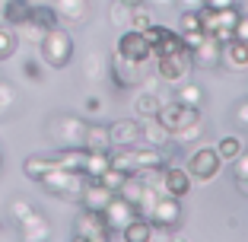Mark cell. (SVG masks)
I'll list each match as a JSON object with an SVG mask.
<instances>
[{
  "mask_svg": "<svg viewBox=\"0 0 248 242\" xmlns=\"http://www.w3.org/2000/svg\"><path fill=\"white\" fill-rule=\"evenodd\" d=\"M16 51H19V35H16V29L7 26V22H0V64L10 61Z\"/></svg>",
  "mask_w": 248,
  "mask_h": 242,
  "instance_id": "cell-26",
  "label": "cell"
},
{
  "mask_svg": "<svg viewBox=\"0 0 248 242\" xmlns=\"http://www.w3.org/2000/svg\"><path fill=\"white\" fill-rule=\"evenodd\" d=\"M232 38H239V42H248V16H242V19L235 22V29H232Z\"/></svg>",
  "mask_w": 248,
  "mask_h": 242,
  "instance_id": "cell-39",
  "label": "cell"
},
{
  "mask_svg": "<svg viewBox=\"0 0 248 242\" xmlns=\"http://www.w3.org/2000/svg\"><path fill=\"white\" fill-rule=\"evenodd\" d=\"M137 207L131 204V201H124L121 194H115V198L108 201V204L102 207V217H105V226L111 229V239H121V229L127 226V223L137 217Z\"/></svg>",
  "mask_w": 248,
  "mask_h": 242,
  "instance_id": "cell-9",
  "label": "cell"
},
{
  "mask_svg": "<svg viewBox=\"0 0 248 242\" xmlns=\"http://www.w3.org/2000/svg\"><path fill=\"white\" fill-rule=\"evenodd\" d=\"M108 19H111V26L131 29V3H124V0H115V3L108 7Z\"/></svg>",
  "mask_w": 248,
  "mask_h": 242,
  "instance_id": "cell-30",
  "label": "cell"
},
{
  "mask_svg": "<svg viewBox=\"0 0 248 242\" xmlns=\"http://www.w3.org/2000/svg\"><path fill=\"white\" fill-rule=\"evenodd\" d=\"M146 3H156V7H169V3H175V0H146Z\"/></svg>",
  "mask_w": 248,
  "mask_h": 242,
  "instance_id": "cell-44",
  "label": "cell"
},
{
  "mask_svg": "<svg viewBox=\"0 0 248 242\" xmlns=\"http://www.w3.org/2000/svg\"><path fill=\"white\" fill-rule=\"evenodd\" d=\"M83 147H86V150H111V140H108V125H95V121H86Z\"/></svg>",
  "mask_w": 248,
  "mask_h": 242,
  "instance_id": "cell-24",
  "label": "cell"
},
{
  "mask_svg": "<svg viewBox=\"0 0 248 242\" xmlns=\"http://www.w3.org/2000/svg\"><path fill=\"white\" fill-rule=\"evenodd\" d=\"M219 64H226L229 70H245L248 67V42H239V38H232V42L223 45V61Z\"/></svg>",
  "mask_w": 248,
  "mask_h": 242,
  "instance_id": "cell-22",
  "label": "cell"
},
{
  "mask_svg": "<svg viewBox=\"0 0 248 242\" xmlns=\"http://www.w3.org/2000/svg\"><path fill=\"white\" fill-rule=\"evenodd\" d=\"M201 29V10H182L178 16V35L182 32H197Z\"/></svg>",
  "mask_w": 248,
  "mask_h": 242,
  "instance_id": "cell-35",
  "label": "cell"
},
{
  "mask_svg": "<svg viewBox=\"0 0 248 242\" xmlns=\"http://www.w3.org/2000/svg\"><path fill=\"white\" fill-rule=\"evenodd\" d=\"M70 236H73L77 242H105V239H111V229L105 226L102 210H89V207H80V213L73 217Z\"/></svg>",
  "mask_w": 248,
  "mask_h": 242,
  "instance_id": "cell-4",
  "label": "cell"
},
{
  "mask_svg": "<svg viewBox=\"0 0 248 242\" xmlns=\"http://www.w3.org/2000/svg\"><path fill=\"white\" fill-rule=\"evenodd\" d=\"M124 178H127V172H121V169L108 166L105 172H99V176H95V182H102L108 191H118V188H121V182H124Z\"/></svg>",
  "mask_w": 248,
  "mask_h": 242,
  "instance_id": "cell-33",
  "label": "cell"
},
{
  "mask_svg": "<svg viewBox=\"0 0 248 242\" xmlns=\"http://www.w3.org/2000/svg\"><path fill=\"white\" fill-rule=\"evenodd\" d=\"M108 140H111V147H134V144H140V121L137 118H115L108 125Z\"/></svg>",
  "mask_w": 248,
  "mask_h": 242,
  "instance_id": "cell-14",
  "label": "cell"
},
{
  "mask_svg": "<svg viewBox=\"0 0 248 242\" xmlns=\"http://www.w3.org/2000/svg\"><path fill=\"white\" fill-rule=\"evenodd\" d=\"M162 182H166V194H172V198H185V194L191 191V172L182 169V166H166Z\"/></svg>",
  "mask_w": 248,
  "mask_h": 242,
  "instance_id": "cell-18",
  "label": "cell"
},
{
  "mask_svg": "<svg viewBox=\"0 0 248 242\" xmlns=\"http://www.w3.org/2000/svg\"><path fill=\"white\" fill-rule=\"evenodd\" d=\"M22 77L26 80H32V83H42V64H38V58H26L22 61Z\"/></svg>",
  "mask_w": 248,
  "mask_h": 242,
  "instance_id": "cell-36",
  "label": "cell"
},
{
  "mask_svg": "<svg viewBox=\"0 0 248 242\" xmlns=\"http://www.w3.org/2000/svg\"><path fill=\"white\" fill-rule=\"evenodd\" d=\"M48 169H54V153H32L22 160V176L29 182H42V176Z\"/></svg>",
  "mask_w": 248,
  "mask_h": 242,
  "instance_id": "cell-21",
  "label": "cell"
},
{
  "mask_svg": "<svg viewBox=\"0 0 248 242\" xmlns=\"http://www.w3.org/2000/svg\"><path fill=\"white\" fill-rule=\"evenodd\" d=\"M115 54H121L127 61H137V64H146L150 61V42L143 38L140 29H124L115 42Z\"/></svg>",
  "mask_w": 248,
  "mask_h": 242,
  "instance_id": "cell-10",
  "label": "cell"
},
{
  "mask_svg": "<svg viewBox=\"0 0 248 242\" xmlns=\"http://www.w3.org/2000/svg\"><path fill=\"white\" fill-rule=\"evenodd\" d=\"M188 74H191V51L188 48H178V51H172V54L156 58V77H159L166 86L169 83H182Z\"/></svg>",
  "mask_w": 248,
  "mask_h": 242,
  "instance_id": "cell-6",
  "label": "cell"
},
{
  "mask_svg": "<svg viewBox=\"0 0 248 242\" xmlns=\"http://www.w3.org/2000/svg\"><path fill=\"white\" fill-rule=\"evenodd\" d=\"M111 198H115V191H108L102 182H95V178H86L83 188H80V194H77L80 207H89V210H102Z\"/></svg>",
  "mask_w": 248,
  "mask_h": 242,
  "instance_id": "cell-15",
  "label": "cell"
},
{
  "mask_svg": "<svg viewBox=\"0 0 248 242\" xmlns=\"http://www.w3.org/2000/svg\"><path fill=\"white\" fill-rule=\"evenodd\" d=\"M232 176H235V182H245V178H248V153H245V150L232 160Z\"/></svg>",
  "mask_w": 248,
  "mask_h": 242,
  "instance_id": "cell-37",
  "label": "cell"
},
{
  "mask_svg": "<svg viewBox=\"0 0 248 242\" xmlns=\"http://www.w3.org/2000/svg\"><path fill=\"white\" fill-rule=\"evenodd\" d=\"M219 162L223 160H219L217 147H197L185 169H188L191 178H197V182H213V178L219 176Z\"/></svg>",
  "mask_w": 248,
  "mask_h": 242,
  "instance_id": "cell-7",
  "label": "cell"
},
{
  "mask_svg": "<svg viewBox=\"0 0 248 242\" xmlns=\"http://www.w3.org/2000/svg\"><path fill=\"white\" fill-rule=\"evenodd\" d=\"M175 3H178L182 10H201V7L207 3V0H175Z\"/></svg>",
  "mask_w": 248,
  "mask_h": 242,
  "instance_id": "cell-42",
  "label": "cell"
},
{
  "mask_svg": "<svg viewBox=\"0 0 248 242\" xmlns=\"http://www.w3.org/2000/svg\"><path fill=\"white\" fill-rule=\"evenodd\" d=\"M162 102H169L166 93H153V89H143V86L134 89V115L137 118H153L162 109Z\"/></svg>",
  "mask_w": 248,
  "mask_h": 242,
  "instance_id": "cell-16",
  "label": "cell"
},
{
  "mask_svg": "<svg viewBox=\"0 0 248 242\" xmlns=\"http://www.w3.org/2000/svg\"><path fill=\"white\" fill-rule=\"evenodd\" d=\"M105 74H108L111 86H115L118 93H134V89L140 86V80H143V64L127 61V58H121V54H111V64H108Z\"/></svg>",
  "mask_w": 248,
  "mask_h": 242,
  "instance_id": "cell-5",
  "label": "cell"
},
{
  "mask_svg": "<svg viewBox=\"0 0 248 242\" xmlns=\"http://www.w3.org/2000/svg\"><path fill=\"white\" fill-rule=\"evenodd\" d=\"M0 169H3V150H0Z\"/></svg>",
  "mask_w": 248,
  "mask_h": 242,
  "instance_id": "cell-45",
  "label": "cell"
},
{
  "mask_svg": "<svg viewBox=\"0 0 248 242\" xmlns=\"http://www.w3.org/2000/svg\"><path fill=\"white\" fill-rule=\"evenodd\" d=\"M0 112H3V105H0Z\"/></svg>",
  "mask_w": 248,
  "mask_h": 242,
  "instance_id": "cell-46",
  "label": "cell"
},
{
  "mask_svg": "<svg viewBox=\"0 0 248 242\" xmlns=\"http://www.w3.org/2000/svg\"><path fill=\"white\" fill-rule=\"evenodd\" d=\"M29 22H35L38 29H54V26H61V16H58V10H54V3H45V0H32Z\"/></svg>",
  "mask_w": 248,
  "mask_h": 242,
  "instance_id": "cell-23",
  "label": "cell"
},
{
  "mask_svg": "<svg viewBox=\"0 0 248 242\" xmlns=\"http://www.w3.org/2000/svg\"><path fill=\"white\" fill-rule=\"evenodd\" d=\"M29 13H32V0H3V7H0V19L13 29L29 22Z\"/></svg>",
  "mask_w": 248,
  "mask_h": 242,
  "instance_id": "cell-20",
  "label": "cell"
},
{
  "mask_svg": "<svg viewBox=\"0 0 248 242\" xmlns=\"http://www.w3.org/2000/svg\"><path fill=\"white\" fill-rule=\"evenodd\" d=\"M7 210H10V220H13V223H19L22 217H29V213L35 210V204H32L29 198H13V201H10V207H7Z\"/></svg>",
  "mask_w": 248,
  "mask_h": 242,
  "instance_id": "cell-34",
  "label": "cell"
},
{
  "mask_svg": "<svg viewBox=\"0 0 248 242\" xmlns=\"http://www.w3.org/2000/svg\"><path fill=\"white\" fill-rule=\"evenodd\" d=\"M150 229H153L150 217L137 213V217H134V220L121 229V239H124V242H150Z\"/></svg>",
  "mask_w": 248,
  "mask_h": 242,
  "instance_id": "cell-25",
  "label": "cell"
},
{
  "mask_svg": "<svg viewBox=\"0 0 248 242\" xmlns=\"http://www.w3.org/2000/svg\"><path fill=\"white\" fill-rule=\"evenodd\" d=\"M48 140L54 147H83V134H86V118L70 115V112H61V115L48 118V128H45Z\"/></svg>",
  "mask_w": 248,
  "mask_h": 242,
  "instance_id": "cell-2",
  "label": "cell"
},
{
  "mask_svg": "<svg viewBox=\"0 0 248 242\" xmlns=\"http://www.w3.org/2000/svg\"><path fill=\"white\" fill-rule=\"evenodd\" d=\"M146 217H150V223H153V226L175 229L178 223H182V217H185V213H182V201L172 198V194H162V198L150 207V213H146Z\"/></svg>",
  "mask_w": 248,
  "mask_h": 242,
  "instance_id": "cell-11",
  "label": "cell"
},
{
  "mask_svg": "<svg viewBox=\"0 0 248 242\" xmlns=\"http://www.w3.org/2000/svg\"><path fill=\"white\" fill-rule=\"evenodd\" d=\"M16 236L26 239V242H48L54 236V229H51V223H48V217L35 207L29 217H22V220L16 223Z\"/></svg>",
  "mask_w": 248,
  "mask_h": 242,
  "instance_id": "cell-12",
  "label": "cell"
},
{
  "mask_svg": "<svg viewBox=\"0 0 248 242\" xmlns=\"http://www.w3.org/2000/svg\"><path fill=\"white\" fill-rule=\"evenodd\" d=\"M235 188H239V194H245V198H248V178H245V182H235Z\"/></svg>",
  "mask_w": 248,
  "mask_h": 242,
  "instance_id": "cell-43",
  "label": "cell"
},
{
  "mask_svg": "<svg viewBox=\"0 0 248 242\" xmlns=\"http://www.w3.org/2000/svg\"><path fill=\"white\" fill-rule=\"evenodd\" d=\"M54 10H58L61 22L80 26V22H86V16H89V0H54Z\"/></svg>",
  "mask_w": 248,
  "mask_h": 242,
  "instance_id": "cell-19",
  "label": "cell"
},
{
  "mask_svg": "<svg viewBox=\"0 0 248 242\" xmlns=\"http://www.w3.org/2000/svg\"><path fill=\"white\" fill-rule=\"evenodd\" d=\"M245 7H248V0H245Z\"/></svg>",
  "mask_w": 248,
  "mask_h": 242,
  "instance_id": "cell-47",
  "label": "cell"
},
{
  "mask_svg": "<svg viewBox=\"0 0 248 242\" xmlns=\"http://www.w3.org/2000/svg\"><path fill=\"white\" fill-rule=\"evenodd\" d=\"M232 118H235V125H239V128L248 131V99H242V102L232 109Z\"/></svg>",
  "mask_w": 248,
  "mask_h": 242,
  "instance_id": "cell-38",
  "label": "cell"
},
{
  "mask_svg": "<svg viewBox=\"0 0 248 242\" xmlns=\"http://www.w3.org/2000/svg\"><path fill=\"white\" fill-rule=\"evenodd\" d=\"M73 35L64 29V22L54 26V29H45L42 42H38V54H42V64L51 67V70H64L73 61Z\"/></svg>",
  "mask_w": 248,
  "mask_h": 242,
  "instance_id": "cell-1",
  "label": "cell"
},
{
  "mask_svg": "<svg viewBox=\"0 0 248 242\" xmlns=\"http://www.w3.org/2000/svg\"><path fill=\"white\" fill-rule=\"evenodd\" d=\"M105 70H108V64H105V58H102L99 51H89L86 58H83V77H86L89 83L102 80V77H105Z\"/></svg>",
  "mask_w": 248,
  "mask_h": 242,
  "instance_id": "cell-28",
  "label": "cell"
},
{
  "mask_svg": "<svg viewBox=\"0 0 248 242\" xmlns=\"http://www.w3.org/2000/svg\"><path fill=\"white\" fill-rule=\"evenodd\" d=\"M204 7H210V10H226V7H239V0H207Z\"/></svg>",
  "mask_w": 248,
  "mask_h": 242,
  "instance_id": "cell-41",
  "label": "cell"
},
{
  "mask_svg": "<svg viewBox=\"0 0 248 242\" xmlns=\"http://www.w3.org/2000/svg\"><path fill=\"white\" fill-rule=\"evenodd\" d=\"M172 140V131L162 125L159 118H140V144H150V147H166Z\"/></svg>",
  "mask_w": 248,
  "mask_h": 242,
  "instance_id": "cell-17",
  "label": "cell"
},
{
  "mask_svg": "<svg viewBox=\"0 0 248 242\" xmlns=\"http://www.w3.org/2000/svg\"><path fill=\"white\" fill-rule=\"evenodd\" d=\"M83 109H86V115H99V112H102V102H99V96H86Z\"/></svg>",
  "mask_w": 248,
  "mask_h": 242,
  "instance_id": "cell-40",
  "label": "cell"
},
{
  "mask_svg": "<svg viewBox=\"0 0 248 242\" xmlns=\"http://www.w3.org/2000/svg\"><path fill=\"white\" fill-rule=\"evenodd\" d=\"M175 102H185V105H191V109H201L204 105V89L197 86V83H178V93L172 96Z\"/></svg>",
  "mask_w": 248,
  "mask_h": 242,
  "instance_id": "cell-27",
  "label": "cell"
},
{
  "mask_svg": "<svg viewBox=\"0 0 248 242\" xmlns=\"http://www.w3.org/2000/svg\"><path fill=\"white\" fill-rule=\"evenodd\" d=\"M143 38L150 42V58H162V54H172L178 51V48H185L182 35L172 29H166V26H159V22H153V26H146L143 29Z\"/></svg>",
  "mask_w": 248,
  "mask_h": 242,
  "instance_id": "cell-8",
  "label": "cell"
},
{
  "mask_svg": "<svg viewBox=\"0 0 248 242\" xmlns=\"http://www.w3.org/2000/svg\"><path fill=\"white\" fill-rule=\"evenodd\" d=\"M153 22H156V16H153V10L146 7V3H134L131 7V29L143 32L146 26H153Z\"/></svg>",
  "mask_w": 248,
  "mask_h": 242,
  "instance_id": "cell-29",
  "label": "cell"
},
{
  "mask_svg": "<svg viewBox=\"0 0 248 242\" xmlns=\"http://www.w3.org/2000/svg\"><path fill=\"white\" fill-rule=\"evenodd\" d=\"M188 51H191V67H201V70H217L223 61V45L213 35H207L197 48H188Z\"/></svg>",
  "mask_w": 248,
  "mask_h": 242,
  "instance_id": "cell-13",
  "label": "cell"
},
{
  "mask_svg": "<svg viewBox=\"0 0 248 242\" xmlns=\"http://www.w3.org/2000/svg\"><path fill=\"white\" fill-rule=\"evenodd\" d=\"M204 137V125H201V118L197 121H191V125L178 128V131H172V140H178V144H194V140Z\"/></svg>",
  "mask_w": 248,
  "mask_h": 242,
  "instance_id": "cell-32",
  "label": "cell"
},
{
  "mask_svg": "<svg viewBox=\"0 0 248 242\" xmlns=\"http://www.w3.org/2000/svg\"><path fill=\"white\" fill-rule=\"evenodd\" d=\"M83 182H86V176L83 172H73V169H64V166H54L48 169L42 176V188L48 191V194H54V198H77L83 188Z\"/></svg>",
  "mask_w": 248,
  "mask_h": 242,
  "instance_id": "cell-3",
  "label": "cell"
},
{
  "mask_svg": "<svg viewBox=\"0 0 248 242\" xmlns=\"http://www.w3.org/2000/svg\"><path fill=\"white\" fill-rule=\"evenodd\" d=\"M242 150H245V147H242V140L235 137V134H226V137H219V144H217L219 160H235Z\"/></svg>",
  "mask_w": 248,
  "mask_h": 242,
  "instance_id": "cell-31",
  "label": "cell"
}]
</instances>
